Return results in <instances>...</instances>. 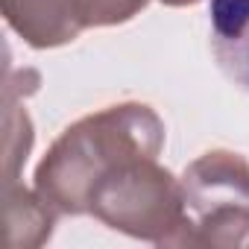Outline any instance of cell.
<instances>
[{
    "label": "cell",
    "mask_w": 249,
    "mask_h": 249,
    "mask_svg": "<svg viewBox=\"0 0 249 249\" xmlns=\"http://www.w3.org/2000/svg\"><path fill=\"white\" fill-rule=\"evenodd\" d=\"M164 123L144 103H120L68 126L36 167L38 196L65 217L88 214L97 182L120 161L159 156Z\"/></svg>",
    "instance_id": "obj_1"
},
{
    "label": "cell",
    "mask_w": 249,
    "mask_h": 249,
    "mask_svg": "<svg viewBox=\"0 0 249 249\" xmlns=\"http://www.w3.org/2000/svg\"><path fill=\"white\" fill-rule=\"evenodd\" d=\"M188 246H249V161L229 150L199 156L182 176Z\"/></svg>",
    "instance_id": "obj_3"
},
{
    "label": "cell",
    "mask_w": 249,
    "mask_h": 249,
    "mask_svg": "<svg viewBox=\"0 0 249 249\" xmlns=\"http://www.w3.org/2000/svg\"><path fill=\"white\" fill-rule=\"evenodd\" d=\"M161 3H167V6H194L199 0H161Z\"/></svg>",
    "instance_id": "obj_9"
},
{
    "label": "cell",
    "mask_w": 249,
    "mask_h": 249,
    "mask_svg": "<svg viewBox=\"0 0 249 249\" xmlns=\"http://www.w3.org/2000/svg\"><path fill=\"white\" fill-rule=\"evenodd\" d=\"M88 214L114 231L159 246H188L194 223L182 182L156 164V156H135L114 164L97 182Z\"/></svg>",
    "instance_id": "obj_2"
},
{
    "label": "cell",
    "mask_w": 249,
    "mask_h": 249,
    "mask_svg": "<svg viewBox=\"0 0 249 249\" xmlns=\"http://www.w3.org/2000/svg\"><path fill=\"white\" fill-rule=\"evenodd\" d=\"M150 0H82L88 27H111L135 18Z\"/></svg>",
    "instance_id": "obj_8"
},
{
    "label": "cell",
    "mask_w": 249,
    "mask_h": 249,
    "mask_svg": "<svg viewBox=\"0 0 249 249\" xmlns=\"http://www.w3.org/2000/svg\"><path fill=\"white\" fill-rule=\"evenodd\" d=\"M3 199H6V240L12 249H33L41 246L50 231L56 211L38 196V191H27L18 182L3 185Z\"/></svg>",
    "instance_id": "obj_6"
},
{
    "label": "cell",
    "mask_w": 249,
    "mask_h": 249,
    "mask_svg": "<svg viewBox=\"0 0 249 249\" xmlns=\"http://www.w3.org/2000/svg\"><path fill=\"white\" fill-rule=\"evenodd\" d=\"M6 24L36 50L73 41L88 24L82 0H0Z\"/></svg>",
    "instance_id": "obj_4"
},
{
    "label": "cell",
    "mask_w": 249,
    "mask_h": 249,
    "mask_svg": "<svg viewBox=\"0 0 249 249\" xmlns=\"http://www.w3.org/2000/svg\"><path fill=\"white\" fill-rule=\"evenodd\" d=\"M211 50L220 71L249 91V0H211Z\"/></svg>",
    "instance_id": "obj_5"
},
{
    "label": "cell",
    "mask_w": 249,
    "mask_h": 249,
    "mask_svg": "<svg viewBox=\"0 0 249 249\" xmlns=\"http://www.w3.org/2000/svg\"><path fill=\"white\" fill-rule=\"evenodd\" d=\"M3 170H6V182H18V167L27 161L30 147H33V123L30 114L15 106L12 97H6V117H3Z\"/></svg>",
    "instance_id": "obj_7"
}]
</instances>
